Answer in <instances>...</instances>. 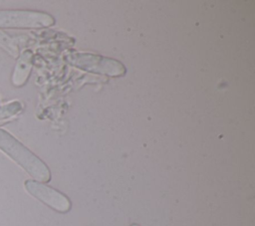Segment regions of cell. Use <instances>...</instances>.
<instances>
[{
    "instance_id": "cell-1",
    "label": "cell",
    "mask_w": 255,
    "mask_h": 226,
    "mask_svg": "<svg viewBox=\"0 0 255 226\" xmlns=\"http://www.w3.org/2000/svg\"><path fill=\"white\" fill-rule=\"evenodd\" d=\"M0 149L19 164L36 181H50L51 172L46 163L8 131L2 128H0Z\"/></svg>"
},
{
    "instance_id": "cell-2",
    "label": "cell",
    "mask_w": 255,
    "mask_h": 226,
    "mask_svg": "<svg viewBox=\"0 0 255 226\" xmlns=\"http://www.w3.org/2000/svg\"><path fill=\"white\" fill-rule=\"evenodd\" d=\"M66 60L78 69L109 77H122L127 72L125 65L120 61L92 53L72 52L66 56Z\"/></svg>"
},
{
    "instance_id": "cell-3",
    "label": "cell",
    "mask_w": 255,
    "mask_h": 226,
    "mask_svg": "<svg viewBox=\"0 0 255 226\" xmlns=\"http://www.w3.org/2000/svg\"><path fill=\"white\" fill-rule=\"evenodd\" d=\"M55 24V18L41 11L0 10V28L37 29Z\"/></svg>"
},
{
    "instance_id": "cell-4",
    "label": "cell",
    "mask_w": 255,
    "mask_h": 226,
    "mask_svg": "<svg viewBox=\"0 0 255 226\" xmlns=\"http://www.w3.org/2000/svg\"><path fill=\"white\" fill-rule=\"evenodd\" d=\"M24 186L32 196L58 212L66 213L71 209V202L65 194L42 182L28 179Z\"/></svg>"
},
{
    "instance_id": "cell-5",
    "label": "cell",
    "mask_w": 255,
    "mask_h": 226,
    "mask_svg": "<svg viewBox=\"0 0 255 226\" xmlns=\"http://www.w3.org/2000/svg\"><path fill=\"white\" fill-rule=\"evenodd\" d=\"M32 60L33 54L31 51H25L19 57L12 76V83L15 86L20 87L27 82L32 70Z\"/></svg>"
},
{
    "instance_id": "cell-6",
    "label": "cell",
    "mask_w": 255,
    "mask_h": 226,
    "mask_svg": "<svg viewBox=\"0 0 255 226\" xmlns=\"http://www.w3.org/2000/svg\"><path fill=\"white\" fill-rule=\"evenodd\" d=\"M0 47L3 48L7 53L16 57L18 55V49L10 36L0 30Z\"/></svg>"
},
{
    "instance_id": "cell-7",
    "label": "cell",
    "mask_w": 255,
    "mask_h": 226,
    "mask_svg": "<svg viewBox=\"0 0 255 226\" xmlns=\"http://www.w3.org/2000/svg\"><path fill=\"white\" fill-rule=\"evenodd\" d=\"M131 226H137V225H136V224H133V225H131Z\"/></svg>"
}]
</instances>
